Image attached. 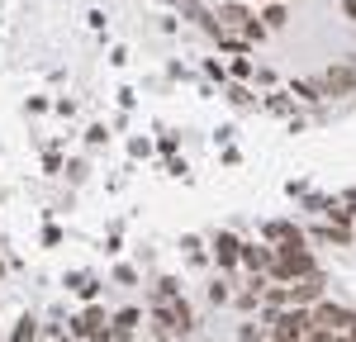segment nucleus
<instances>
[{
	"instance_id": "6ab92c4d",
	"label": "nucleus",
	"mask_w": 356,
	"mask_h": 342,
	"mask_svg": "<svg viewBox=\"0 0 356 342\" xmlns=\"http://www.w3.org/2000/svg\"><path fill=\"white\" fill-rule=\"evenodd\" d=\"M295 95H304V100H318V95H328V90H323V81H295Z\"/></svg>"
},
{
	"instance_id": "7ed1b4c3",
	"label": "nucleus",
	"mask_w": 356,
	"mask_h": 342,
	"mask_svg": "<svg viewBox=\"0 0 356 342\" xmlns=\"http://www.w3.org/2000/svg\"><path fill=\"white\" fill-rule=\"evenodd\" d=\"M309 328H314V314L290 304L285 314H275V318H271V342H300Z\"/></svg>"
},
{
	"instance_id": "f03ea898",
	"label": "nucleus",
	"mask_w": 356,
	"mask_h": 342,
	"mask_svg": "<svg viewBox=\"0 0 356 342\" xmlns=\"http://www.w3.org/2000/svg\"><path fill=\"white\" fill-rule=\"evenodd\" d=\"M309 314H314V328H318V333H347V328H356V309L332 304V300H318Z\"/></svg>"
},
{
	"instance_id": "6e6552de",
	"label": "nucleus",
	"mask_w": 356,
	"mask_h": 342,
	"mask_svg": "<svg viewBox=\"0 0 356 342\" xmlns=\"http://www.w3.org/2000/svg\"><path fill=\"white\" fill-rule=\"evenodd\" d=\"M243 266L252 271V276H271V266H275V247L271 243H243Z\"/></svg>"
},
{
	"instance_id": "423d86ee",
	"label": "nucleus",
	"mask_w": 356,
	"mask_h": 342,
	"mask_svg": "<svg viewBox=\"0 0 356 342\" xmlns=\"http://www.w3.org/2000/svg\"><path fill=\"white\" fill-rule=\"evenodd\" d=\"M323 90H328L332 100H337V95H356V67H352V62L328 67V72H323Z\"/></svg>"
},
{
	"instance_id": "393cba45",
	"label": "nucleus",
	"mask_w": 356,
	"mask_h": 342,
	"mask_svg": "<svg viewBox=\"0 0 356 342\" xmlns=\"http://www.w3.org/2000/svg\"><path fill=\"white\" fill-rule=\"evenodd\" d=\"M342 15H347V19L356 24V0H342Z\"/></svg>"
},
{
	"instance_id": "4be33fe9",
	"label": "nucleus",
	"mask_w": 356,
	"mask_h": 342,
	"mask_svg": "<svg viewBox=\"0 0 356 342\" xmlns=\"http://www.w3.org/2000/svg\"><path fill=\"white\" fill-rule=\"evenodd\" d=\"M228 100H233V105H247V100H252V95H247L243 86H228Z\"/></svg>"
},
{
	"instance_id": "a211bd4d",
	"label": "nucleus",
	"mask_w": 356,
	"mask_h": 342,
	"mask_svg": "<svg viewBox=\"0 0 356 342\" xmlns=\"http://www.w3.org/2000/svg\"><path fill=\"white\" fill-rule=\"evenodd\" d=\"M243 33H247V38H252V43H261V38H266L271 28L261 24V15H252V19H247V24H243Z\"/></svg>"
},
{
	"instance_id": "f257e3e1",
	"label": "nucleus",
	"mask_w": 356,
	"mask_h": 342,
	"mask_svg": "<svg viewBox=\"0 0 356 342\" xmlns=\"http://www.w3.org/2000/svg\"><path fill=\"white\" fill-rule=\"evenodd\" d=\"M318 266H314V252L304 247V238H290V243H275V266L271 276L275 281H300V276H314Z\"/></svg>"
},
{
	"instance_id": "5701e85b",
	"label": "nucleus",
	"mask_w": 356,
	"mask_h": 342,
	"mask_svg": "<svg viewBox=\"0 0 356 342\" xmlns=\"http://www.w3.org/2000/svg\"><path fill=\"white\" fill-rule=\"evenodd\" d=\"M238 338H243V342H261V333H257L252 323H243V328H238Z\"/></svg>"
},
{
	"instance_id": "412c9836",
	"label": "nucleus",
	"mask_w": 356,
	"mask_h": 342,
	"mask_svg": "<svg viewBox=\"0 0 356 342\" xmlns=\"http://www.w3.org/2000/svg\"><path fill=\"white\" fill-rule=\"evenodd\" d=\"M233 76H238V81H247V76H252V62H247V57H238V62H233Z\"/></svg>"
},
{
	"instance_id": "0eeeda50",
	"label": "nucleus",
	"mask_w": 356,
	"mask_h": 342,
	"mask_svg": "<svg viewBox=\"0 0 356 342\" xmlns=\"http://www.w3.org/2000/svg\"><path fill=\"white\" fill-rule=\"evenodd\" d=\"M214 261H219L223 271H228V266H243V238H238V233H228V228L214 233Z\"/></svg>"
},
{
	"instance_id": "f8f14e48",
	"label": "nucleus",
	"mask_w": 356,
	"mask_h": 342,
	"mask_svg": "<svg viewBox=\"0 0 356 342\" xmlns=\"http://www.w3.org/2000/svg\"><path fill=\"white\" fill-rule=\"evenodd\" d=\"M290 238H304L290 219H271V224H266V243H271V247H275V243H290Z\"/></svg>"
},
{
	"instance_id": "9d476101",
	"label": "nucleus",
	"mask_w": 356,
	"mask_h": 342,
	"mask_svg": "<svg viewBox=\"0 0 356 342\" xmlns=\"http://www.w3.org/2000/svg\"><path fill=\"white\" fill-rule=\"evenodd\" d=\"M166 314H171V333H191V328H195V309L186 304V300H171Z\"/></svg>"
},
{
	"instance_id": "b1692460",
	"label": "nucleus",
	"mask_w": 356,
	"mask_h": 342,
	"mask_svg": "<svg viewBox=\"0 0 356 342\" xmlns=\"http://www.w3.org/2000/svg\"><path fill=\"white\" fill-rule=\"evenodd\" d=\"M328 342H356V328H347V333H328Z\"/></svg>"
},
{
	"instance_id": "f3484780",
	"label": "nucleus",
	"mask_w": 356,
	"mask_h": 342,
	"mask_svg": "<svg viewBox=\"0 0 356 342\" xmlns=\"http://www.w3.org/2000/svg\"><path fill=\"white\" fill-rule=\"evenodd\" d=\"M72 290H76V295H81L86 304H95V295H100V285L90 281V276H76V285H72Z\"/></svg>"
},
{
	"instance_id": "a878e982",
	"label": "nucleus",
	"mask_w": 356,
	"mask_h": 342,
	"mask_svg": "<svg viewBox=\"0 0 356 342\" xmlns=\"http://www.w3.org/2000/svg\"><path fill=\"white\" fill-rule=\"evenodd\" d=\"M257 5H271V0H257Z\"/></svg>"
},
{
	"instance_id": "aec40b11",
	"label": "nucleus",
	"mask_w": 356,
	"mask_h": 342,
	"mask_svg": "<svg viewBox=\"0 0 356 342\" xmlns=\"http://www.w3.org/2000/svg\"><path fill=\"white\" fill-rule=\"evenodd\" d=\"M209 300H214V304H228L233 295H228V285H223V281H214V285H209Z\"/></svg>"
},
{
	"instance_id": "20e7f679",
	"label": "nucleus",
	"mask_w": 356,
	"mask_h": 342,
	"mask_svg": "<svg viewBox=\"0 0 356 342\" xmlns=\"http://www.w3.org/2000/svg\"><path fill=\"white\" fill-rule=\"evenodd\" d=\"M72 333H76V338H95V342H114V333H110V323H105V309H100V304H86V309L72 318Z\"/></svg>"
},
{
	"instance_id": "39448f33",
	"label": "nucleus",
	"mask_w": 356,
	"mask_h": 342,
	"mask_svg": "<svg viewBox=\"0 0 356 342\" xmlns=\"http://www.w3.org/2000/svg\"><path fill=\"white\" fill-rule=\"evenodd\" d=\"M323 285H328V281H323V271L290 281V304H295V309H314L318 300H328V295H323Z\"/></svg>"
},
{
	"instance_id": "9b49d317",
	"label": "nucleus",
	"mask_w": 356,
	"mask_h": 342,
	"mask_svg": "<svg viewBox=\"0 0 356 342\" xmlns=\"http://www.w3.org/2000/svg\"><path fill=\"white\" fill-rule=\"evenodd\" d=\"M138 318H143L138 309H119V314L110 318V333H114L119 342H129V338H134V328H138Z\"/></svg>"
},
{
	"instance_id": "1a4fd4ad",
	"label": "nucleus",
	"mask_w": 356,
	"mask_h": 342,
	"mask_svg": "<svg viewBox=\"0 0 356 342\" xmlns=\"http://www.w3.org/2000/svg\"><path fill=\"white\" fill-rule=\"evenodd\" d=\"M247 19H252V10H247L243 0H223V5H219V24L223 28H243Z\"/></svg>"
},
{
	"instance_id": "ddd939ff",
	"label": "nucleus",
	"mask_w": 356,
	"mask_h": 342,
	"mask_svg": "<svg viewBox=\"0 0 356 342\" xmlns=\"http://www.w3.org/2000/svg\"><path fill=\"white\" fill-rule=\"evenodd\" d=\"M261 24H266V28H285V24H290V10H285V0H271V5L261 10Z\"/></svg>"
},
{
	"instance_id": "cd10ccee",
	"label": "nucleus",
	"mask_w": 356,
	"mask_h": 342,
	"mask_svg": "<svg viewBox=\"0 0 356 342\" xmlns=\"http://www.w3.org/2000/svg\"><path fill=\"white\" fill-rule=\"evenodd\" d=\"M62 342H72V338H62Z\"/></svg>"
},
{
	"instance_id": "4468645a",
	"label": "nucleus",
	"mask_w": 356,
	"mask_h": 342,
	"mask_svg": "<svg viewBox=\"0 0 356 342\" xmlns=\"http://www.w3.org/2000/svg\"><path fill=\"white\" fill-rule=\"evenodd\" d=\"M152 295H157V304H171V300H181V285L171 281V276H162V281H157V290H152Z\"/></svg>"
},
{
	"instance_id": "bb28decb",
	"label": "nucleus",
	"mask_w": 356,
	"mask_h": 342,
	"mask_svg": "<svg viewBox=\"0 0 356 342\" xmlns=\"http://www.w3.org/2000/svg\"><path fill=\"white\" fill-rule=\"evenodd\" d=\"M0 276H5V261H0Z\"/></svg>"
},
{
	"instance_id": "2eb2a0df",
	"label": "nucleus",
	"mask_w": 356,
	"mask_h": 342,
	"mask_svg": "<svg viewBox=\"0 0 356 342\" xmlns=\"http://www.w3.org/2000/svg\"><path fill=\"white\" fill-rule=\"evenodd\" d=\"M33 338H38V323H33V318L24 314V318L15 323V333H10V342H33Z\"/></svg>"
},
{
	"instance_id": "dca6fc26",
	"label": "nucleus",
	"mask_w": 356,
	"mask_h": 342,
	"mask_svg": "<svg viewBox=\"0 0 356 342\" xmlns=\"http://www.w3.org/2000/svg\"><path fill=\"white\" fill-rule=\"evenodd\" d=\"M352 219H356L352 204H328V224H347V228H352Z\"/></svg>"
}]
</instances>
